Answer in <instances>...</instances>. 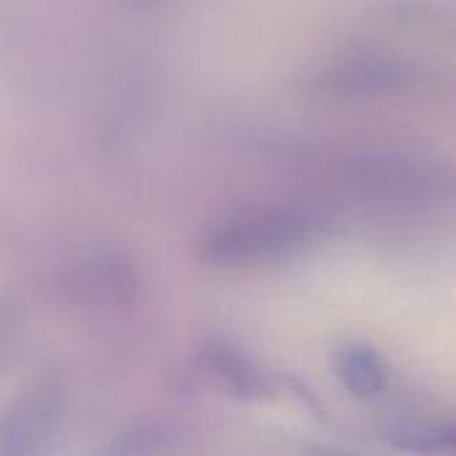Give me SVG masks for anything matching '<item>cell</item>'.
Masks as SVG:
<instances>
[{"label": "cell", "instance_id": "cell-1", "mask_svg": "<svg viewBox=\"0 0 456 456\" xmlns=\"http://www.w3.org/2000/svg\"><path fill=\"white\" fill-rule=\"evenodd\" d=\"M323 230L326 219L307 206H248L206 230L198 259L222 270L278 265L321 240Z\"/></svg>", "mask_w": 456, "mask_h": 456}, {"label": "cell", "instance_id": "cell-2", "mask_svg": "<svg viewBox=\"0 0 456 456\" xmlns=\"http://www.w3.org/2000/svg\"><path fill=\"white\" fill-rule=\"evenodd\" d=\"M61 419V390L51 382L24 390L0 411V456H43Z\"/></svg>", "mask_w": 456, "mask_h": 456}, {"label": "cell", "instance_id": "cell-3", "mask_svg": "<svg viewBox=\"0 0 456 456\" xmlns=\"http://www.w3.org/2000/svg\"><path fill=\"white\" fill-rule=\"evenodd\" d=\"M200 361L208 369V374L224 387L230 390L235 398L243 401H262L265 395H270V377L267 371L235 342L214 337L208 342H203L200 350Z\"/></svg>", "mask_w": 456, "mask_h": 456}, {"label": "cell", "instance_id": "cell-4", "mask_svg": "<svg viewBox=\"0 0 456 456\" xmlns=\"http://www.w3.org/2000/svg\"><path fill=\"white\" fill-rule=\"evenodd\" d=\"M334 374L342 382V387L355 398H374L390 382V369L385 358L371 345L361 342H350L337 350Z\"/></svg>", "mask_w": 456, "mask_h": 456}, {"label": "cell", "instance_id": "cell-5", "mask_svg": "<svg viewBox=\"0 0 456 456\" xmlns=\"http://www.w3.org/2000/svg\"><path fill=\"white\" fill-rule=\"evenodd\" d=\"M387 441L411 454H444L454 449V425L430 417H406L387 428Z\"/></svg>", "mask_w": 456, "mask_h": 456}, {"label": "cell", "instance_id": "cell-6", "mask_svg": "<svg viewBox=\"0 0 456 456\" xmlns=\"http://www.w3.org/2000/svg\"><path fill=\"white\" fill-rule=\"evenodd\" d=\"M16 350V318L5 302H0V374L11 363Z\"/></svg>", "mask_w": 456, "mask_h": 456}, {"label": "cell", "instance_id": "cell-7", "mask_svg": "<svg viewBox=\"0 0 456 456\" xmlns=\"http://www.w3.org/2000/svg\"><path fill=\"white\" fill-rule=\"evenodd\" d=\"M315 456H361V454H353V452H339V449H321V452H315Z\"/></svg>", "mask_w": 456, "mask_h": 456}]
</instances>
